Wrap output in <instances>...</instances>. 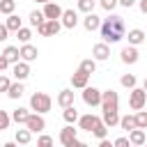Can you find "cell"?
Returning <instances> with one entry per match:
<instances>
[{
	"label": "cell",
	"instance_id": "1",
	"mask_svg": "<svg viewBox=\"0 0 147 147\" xmlns=\"http://www.w3.org/2000/svg\"><path fill=\"white\" fill-rule=\"evenodd\" d=\"M99 32H101V39H103L106 44H117V41H122V39L126 37V25H124V18H122L119 14L108 11V16L101 21Z\"/></svg>",
	"mask_w": 147,
	"mask_h": 147
},
{
	"label": "cell",
	"instance_id": "2",
	"mask_svg": "<svg viewBox=\"0 0 147 147\" xmlns=\"http://www.w3.org/2000/svg\"><path fill=\"white\" fill-rule=\"evenodd\" d=\"M51 108H53V99H51L46 92H34V94L30 96V110L46 115Z\"/></svg>",
	"mask_w": 147,
	"mask_h": 147
},
{
	"label": "cell",
	"instance_id": "3",
	"mask_svg": "<svg viewBox=\"0 0 147 147\" xmlns=\"http://www.w3.org/2000/svg\"><path fill=\"white\" fill-rule=\"evenodd\" d=\"M62 28H64V25H62L60 18H46V21H41V23L37 25V32H39L41 37H55Z\"/></svg>",
	"mask_w": 147,
	"mask_h": 147
},
{
	"label": "cell",
	"instance_id": "4",
	"mask_svg": "<svg viewBox=\"0 0 147 147\" xmlns=\"http://www.w3.org/2000/svg\"><path fill=\"white\" fill-rule=\"evenodd\" d=\"M78 131L80 129H74V124H67L62 131H60V142L64 147H80L83 142L78 140Z\"/></svg>",
	"mask_w": 147,
	"mask_h": 147
},
{
	"label": "cell",
	"instance_id": "5",
	"mask_svg": "<svg viewBox=\"0 0 147 147\" xmlns=\"http://www.w3.org/2000/svg\"><path fill=\"white\" fill-rule=\"evenodd\" d=\"M129 106H131V110L145 108L147 106V92L142 87H131V92H129Z\"/></svg>",
	"mask_w": 147,
	"mask_h": 147
},
{
	"label": "cell",
	"instance_id": "6",
	"mask_svg": "<svg viewBox=\"0 0 147 147\" xmlns=\"http://www.w3.org/2000/svg\"><path fill=\"white\" fill-rule=\"evenodd\" d=\"M101 110H119V94L115 90L101 92Z\"/></svg>",
	"mask_w": 147,
	"mask_h": 147
},
{
	"label": "cell",
	"instance_id": "7",
	"mask_svg": "<svg viewBox=\"0 0 147 147\" xmlns=\"http://www.w3.org/2000/svg\"><path fill=\"white\" fill-rule=\"evenodd\" d=\"M83 101H85V106H90V108L101 106V90H99V87H94V85L83 87Z\"/></svg>",
	"mask_w": 147,
	"mask_h": 147
},
{
	"label": "cell",
	"instance_id": "8",
	"mask_svg": "<svg viewBox=\"0 0 147 147\" xmlns=\"http://www.w3.org/2000/svg\"><path fill=\"white\" fill-rule=\"evenodd\" d=\"M25 126L32 131V133H41L44 129H46V119H44V115L41 113H30V117H28V122H25Z\"/></svg>",
	"mask_w": 147,
	"mask_h": 147
},
{
	"label": "cell",
	"instance_id": "9",
	"mask_svg": "<svg viewBox=\"0 0 147 147\" xmlns=\"http://www.w3.org/2000/svg\"><path fill=\"white\" fill-rule=\"evenodd\" d=\"M87 85H90V74L78 67V69L71 74V87H74V90H83V87H87Z\"/></svg>",
	"mask_w": 147,
	"mask_h": 147
},
{
	"label": "cell",
	"instance_id": "10",
	"mask_svg": "<svg viewBox=\"0 0 147 147\" xmlns=\"http://www.w3.org/2000/svg\"><path fill=\"white\" fill-rule=\"evenodd\" d=\"M99 122H101V117H99V115L87 113V115H80V117H78V129H80V131H90V133H92V129H94Z\"/></svg>",
	"mask_w": 147,
	"mask_h": 147
},
{
	"label": "cell",
	"instance_id": "11",
	"mask_svg": "<svg viewBox=\"0 0 147 147\" xmlns=\"http://www.w3.org/2000/svg\"><path fill=\"white\" fill-rule=\"evenodd\" d=\"M92 57H94L96 62H103V60H108V57H110V46H108L106 41H99V44H94V46H92Z\"/></svg>",
	"mask_w": 147,
	"mask_h": 147
},
{
	"label": "cell",
	"instance_id": "12",
	"mask_svg": "<svg viewBox=\"0 0 147 147\" xmlns=\"http://www.w3.org/2000/svg\"><path fill=\"white\" fill-rule=\"evenodd\" d=\"M119 57H122V62L124 64H136L138 60H140V53H138V46H126V48H122V53H119Z\"/></svg>",
	"mask_w": 147,
	"mask_h": 147
},
{
	"label": "cell",
	"instance_id": "13",
	"mask_svg": "<svg viewBox=\"0 0 147 147\" xmlns=\"http://www.w3.org/2000/svg\"><path fill=\"white\" fill-rule=\"evenodd\" d=\"M11 74H14V78H16V80H25V78L30 76V62H25V60H18V62H14V67H11Z\"/></svg>",
	"mask_w": 147,
	"mask_h": 147
},
{
	"label": "cell",
	"instance_id": "14",
	"mask_svg": "<svg viewBox=\"0 0 147 147\" xmlns=\"http://www.w3.org/2000/svg\"><path fill=\"white\" fill-rule=\"evenodd\" d=\"M60 21H62V25H64L67 30H74V28L78 25V11H74V9H64L62 16H60Z\"/></svg>",
	"mask_w": 147,
	"mask_h": 147
},
{
	"label": "cell",
	"instance_id": "15",
	"mask_svg": "<svg viewBox=\"0 0 147 147\" xmlns=\"http://www.w3.org/2000/svg\"><path fill=\"white\" fill-rule=\"evenodd\" d=\"M83 28H85L87 32H94V30L101 28V18H99L94 11H90V14H85V18H83Z\"/></svg>",
	"mask_w": 147,
	"mask_h": 147
},
{
	"label": "cell",
	"instance_id": "16",
	"mask_svg": "<svg viewBox=\"0 0 147 147\" xmlns=\"http://www.w3.org/2000/svg\"><path fill=\"white\" fill-rule=\"evenodd\" d=\"M37 57H39V51H37V46H32L30 41L21 46V60H25V62H34Z\"/></svg>",
	"mask_w": 147,
	"mask_h": 147
},
{
	"label": "cell",
	"instance_id": "17",
	"mask_svg": "<svg viewBox=\"0 0 147 147\" xmlns=\"http://www.w3.org/2000/svg\"><path fill=\"white\" fill-rule=\"evenodd\" d=\"M55 103L60 108H67V106H74V90H60L57 96H55Z\"/></svg>",
	"mask_w": 147,
	"mask_h": 147
},
{
	"label": "cell",
	"instance_id": "18",
	"mask_svg": "<svg viewBox=\"0 0 147 147\" xmlns=\"http://www.w3.org/2000/svg\"><path fill=\"white\" fill-rule=\"evenodd\" d=\"M101 119L108 129H115V126H119V110H103Z\"/></svg>",
	"mask_w": 147,
	"mask_h": 147
},
{
	"label": "cell",
	"instance_id": "19",
	"mask_svg": "<svg viewBox=\"0 0 147 147\" xmlns=\"http://www.w3.org/2000/svg\"><path fill=\"white\" fill-rule=\"evenodd\" d=\"M62 11H64V9H62L57 2H53V0L44 5V16H46V18H60V16H62Z\"/></svg>",
	"mask_w": 147,
	"mask_h": 147
},
{
	"label": "cell",
	"instance_id": "20",
	"mask_svg": "<svg viewBox=\"0 0 147 147\" xmlns=\"http://www.w3.org/2000/svg\"><path fill=\"white\" fill-rule=\"evenodd\" d=\"M129 140H131V145H136V147H140V145H145V142H147V136H145V129H140V126H136L133 131H129Z\"/></svg>",
	"mask_w": 147,
	"mask_h": 147
},
{
	"label": "cell",
	"instance_id": "21",
	"mask_svg": "<svg viewBox=\"0 0 147 147\" xmlns=\"http://www.w3.org/2000/svg\"><path fill=\"white\" fill-rule=\"evenodd\" d=\"M126 39H129V44H131V46H140V44L145 41V32H142L140 28H133V30H129Z\"/></svg>",
	"mask_w": 147,
	"mask_h": 147
},
{
	"label": "cell",
	"instance_id": "22",
	"mask_svg": "<svg viewBox=\"0 0 147 147\" xmlns=\"http://www.w3.org/2000/svg\"><path fill=\"white\" fill-rule=\"evenodd\" d=\"M62 117H64V122H67V124H76L80 115H78L76 106H67V108H62Z\"/></svg>",
	"mask_w": 147,
	"mask_h": 147
},
{
	"label": "cell",
	"instance_id": "23",
	"mask_svg": "<svg viewBox=\"0 0 147 147\" xmlns=\"http://www.w3.org/2000/svg\"><path fill=\"white\" fill-rule=\"evenodd\" d=\"M23 92H25V90H23V80H16V83H11V85H9L7 96H9V99H21V96H23Z\"/></svg>",
	"mask_w": 147,
	"mask_h": 147
},
{
	"label": "cell",
	"instance_id": "24",
	"mask_svg": "<svg viewBox=\"0 0 147 147\" xmlns=\"http://www.w3.org/2000/svg\"><path fill=\"white\" fill-rule=\"evenodd\" d=\"M28 117H30V108H21V106H18V108L11 113V119H14L16 124H25Z\"/></svg>",
	"mask_w": 147,
	"mask_h": 147
},
{
	"label": "cell",
	"instance_id": "25",
	"mask_svg": "<svg viewBox=\"0 0 147 147\" xmlns=\"http://www.w3.org/2000/svg\"><path fill=\"white\" fill-rule=\"evenodd\" d=\"M18 145H30V140H32V131L25 126V129H16V138H14Z\"/></svg>",
	"mask_w": 147,
	"mask_h": 147
},
{
	"label": "cell",
	"instance_id": "26",
	"mask_svg": "<svg viewBox=\"0 0 147 147\" xmlns=\"http://www.w3.org/2000/svg\"><path fill=\"white\" fill-rule=\"evenodd\" d=\"M2 55L14 64V62H18V60H21V48H18V46H7V48L2 51Z\"/></svg>",
	"mask_w": 147,
	"mask_h": 147
},
{
	"label": "cell",
	"instance_id": "27",
	"mask_svg": "<svg viewBox=\"0 0 147 147\" xmlns=\"http://www.w3.org/2000/svg\"><path fill=\"white\" fill-rule=\"evenodd\" d=\"M138 124H136V115H124V117H119V129H124L126 133L129 131H133Z\"/></svg>",
	"mask_w": 147,
	"mask_h": 147
},
{
	"label": "cell",
	"instance_id": "28",
	"mask_svg": "<svg viewBox=\"0 0 147 147\" xmlns=\"http://www.w3.org/2000/svg\"><path fill=\"white\" fill-rule=\"evenodd\" d=\"M5 25L9 28V32H16L18 28H23V23H21V16H18V14H9V16H7V21H5Z\"/></svg>",
	"mask_w": 147,
	"mask_h": 147
},
{
	"label": "cell",
	"instance_id": "29",
	"mask_svg": "<svg viewBox=\"0 0 147 147\" xmlns=\"http://www.w3.org/2000/svg\"><path fill=\"white\" fill-rule=\"evenodd\" d=\"M92 136H94L96 140H101V138H106V136H108V126L103 124V119H101V122H99V124L92 129Z\"/></svg>",
	"mask_w": 147,
	"mask_h": 147
},
{
	"label": "cell",
	"instance_id": "30",
	"mask_svg": "<svg viewBox=\"0 0 147 147\" xmlns=\"http://www.w3.org/2000/svg\"><path fill=\"white\" fill-rule=\"evenodd\" d=\"M16 9V0H0V14H14Z\"/></svg>",
	"mask_w": 147,
	"mask_h": 147
},
{
	"label": "cell",
	"instance_id": "31",
	"mask_svg": "<svg viewBox=\"0 0 147 147\" xmlns=\"http://www.w3.org/2000/svg\"><path fill=\"white\" fill-rule=\"evenodd\" d=\"M80 69H83V71H87V74L92 76V74L96 71V60H94V57H87V60H83V62H80Z\"/></svg>",
	"mask_w": 147,
	"mask_h": 147
},
{
	"label": "cell",
	"instance_id": "32",
	"mask_svg": "<svg viewBox=\"0 0 147 147\" xmlns=\"http://www.w3.org/2000/svg\"><path fill=\"white\" fill-rule=\"evenodd\" d=\"M16 37H18L21 44H28V41L32 39V32H30V28H18V30H16Z\"/></svg>",
	"mask_w": 147,
	"mask_h": 147
},
{
	"label": "cell",
	"instance_id": "33",
	"mask_svg": "<svg viewBox=\"0 0 147 147\" xmlns=\"http://www.w3.org/2000/svg\"><path fill=\"white\" fill-rule=\"evenodd\" d=\"M119 83H122V87H126V90H131V87H136V76L133 74H124L122 78H119Z\"/></svg>",
	"mask_w": 147,
	"mask_h": 147
},
{
	"label": "cell",
	"instance_id": "34",
	"mask_svg": "<svg viewBox=\"0 0 147 147\" xmlns=\"http://www.w3.org/2000/svg\"><path fill=\"white\" fill-rule=\"evenodd\" d=\"M133 115H136V124H138L140 129H147V110L140 108V110H136Z\"/></svg>",
	"mask_w": 147,
	"mask_h": 147
},
{
	"label": "cell",
	"instance_id": "35",
	"mask_svg": "<svg viewBox=\"0 0 147 147\" xmlns=\"http://www.w3.org/2000/svg\"><path fill=\"white\" fill-rule=\"evenodd\" d=\"M28 18H30V25H34V28H37L41 21H46L44 11H37V9H34V11H30V16H28Z\"/></svg>",
	"mask_w": 147,
	"mask_h": 147
},
{
	"label": "cell",
	"instance_id": "36",
	"mask_svg": "<svg viewBox=\"0 0 147 147\" xmlns=\"http://www.w3.org/2000/svg\"><path fill=\"white\" fill-rule=\"evenodd\" d=\"M94 0H78V11H85V14H90V11H94Z\"/></svg>",
	"mask_w": 147,
	"mask_h": 147
},
{
	"label": "cell",
	"instance_id": "37",
	"mask_svg": "<svg viewBox=\"0 0 147 147\" xmlns=\"http://www.w3.org/2000/svg\"><path fill=\"white\" fill-rule=\"evenodd\" d=\"M9 122H11V115H9L7 110H0V131L9 129Z\"/></svg>",
	"mask_w": 147,
	"mask_h": 147
},
{
	"label": "cell",
	"instance_id": "38",
	"mask_svg": "<svg viewBox=\"0 0 147 147\" xmlns=\"http://www.w3.org/2000/svg\"><path fill=\"white\" fill-rule=\"evenodd\" d=\"M99 5H101L106 11H113V9L119 5V0H99Z\"/></svg>",
	"mask_w": 147,
	"mask_h": 147
},
{
	"label": "cell",
	"instance_id": "39",
	"mask_svg": "<svg viewBox=\"0 0 147 147\" xmlns=\"http://www.w3.org/2000/svg\"><path fill=\"white\" fill-rule=\"evenodd\" d=\"M9 85H11V80H9V76H5V74H0V92H7V90H9Z\"/></svg>",
	"mask_w": 147,
	"mask_h": 147
},
{
	"label": "cell",
	"instance_id": "40",
	"mask_svg": "<svg viewBox=\"0 0 147 147\" xmlns=\"http://www.w3.org/2000/svg\"><path fill=\"white\" fill-rule=\"evenodd\" d=\"M37 145H39V147H51V145H53V138H51V136H39Z\"/></svg>",
	"mask_w": 147,
	"mask_h": 147
},
{
	"label": "cell",
	"instance_id": "41",
	"mask_svg": "<svg viewBox=\"0 0 147 147\" xmlns=\"http://www.w3.org/2000/svg\"><path fill=\"white\" fill-rule=\"evenodd\" d=\"M113 145H115V147H129V145H131V140H129V138H124V136H119V138H115V140H113Z\"/></svg>",
	"mask_w": 147,
	"mask_h": 147
},
{
	"label": "cell",
	"instance_id": "42",
	"mask_svg": "<svg viewBox=\"0 0 147 147\" xmlns=\"http://www.w3.org/2000/svg\"><path fill=\"white\" fill-rule=\"evenodd\" d=\"M9 39V28L5 23H0V41H7Z\"/></svg>",
	"mask_w": 147,
	"mask_h": 147
},
{
	"label": "cell",
	"instance_id": "43",
	"mask_svg": "<svg viewBox=\"0 0 147 147\" xmlns=\"http://www.w3.org/2000/svg\"><path fill=\"white\" fill-rule=\"evenodd\" d=\"M9 64H11V62H9V60H7V57H5L2 53H0V74H2V71H5V69H7Z\"/></svg>",
	"mask_w": 147,
	"mask_h": 147
},
{
	"label": "cell",
	"instance_id": "44",
	"mask_svg": "<svg viewBox=\"0 0 147 147\" xmlns=\"http://www.w3.org/2000/svg\"><path fill=\"white\" fill-rule=\"evenodd\" d=\"M136 2H138V0H119V5H122L124 9H131V7L136 5Z\"/></svg>",
	"mask_w": 147,
	"mask_h": 147
},
{
	"label": "cell",
	"instance_id": "45",
	"mask_svg": "<svg viewBox=\"0 0 147 147\" xmlns=\"http://www.w3.org/2000/svg\"><path fill=\"white\" fill-rule=\"evenodd\" d=\"M138 7H140L142 14H147V0H138Z\"/></svg>",
	"mask_w": 147,
	"mask_h": 147
},
{
	"label": "cell",
	"instance_id": "46",
	"mask_svg": "<svg viewBox=\"0 0 147 147\" xmlns=\"http://www.w3.org/2000/svg\"><path fill=\"white\" fill-rule=\"evenodd\" d=\"M110 145H113V142H110L108 138H101V140H99V147H110Z\"/></svg>",
	"mask_w": 147,
	"mask_h": 147
},
{
	"label": "cell",
	"instance_id": "47",
	"mask_svg": "<svg viewBox=\"0 0 147 147\" xmlns=\"http://www.w3.org/2000/svg\"><path fill=\"white\" fill-rule=\"evenodd\" d=\"M142 90H145V92H147V78H145V83H142Z\"/></svg>",
	"mask_w": 147,
	"mask_h": 147
},
{
	"label": "cell",
	"instance_id": "48",
	"mask_svg": "<svg viewBox=\"0 0 147 147\" xmlns=\"http://www.w3.org/2000/svg\"><path fill=\"white\" fill-rule=\"evenodd\" d=\"M34 2H41V5H46V2H51V0H34Z\"/></svg>",
	"mask_w": 147,
	"mask_h": 147
},
{
	"label": "cell",
	"instance_id": "49",
	"mask_svg": "<svg viewBox=\"0 0 147 147\" xmlns=\"http://www.w3.org/2000/svg\"><path fill=\"white\" fill-rule=\"evenodd\" d=\"M145 108H147V106H145Z\"/></svg>",
	"mask_w": 147,
	"mask_h": 147
}]
</instances>
